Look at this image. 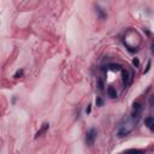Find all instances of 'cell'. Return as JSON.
<instances>
[{
    "instance_id": "cell-1",
    "label": "cell",
    "mask_w": 154,
    "mask_h": 154,
    "mask_svg": "<svg viewBox=\"0 0 154 154\" xmlns=\"http://www.w3.org/2000/svg\"><path fill=\"white\" fill-rule=\"evenodd\" d=\"M96 129L95 128H90L87 132H86V143L88 146H93L94 142H95V139H96Z\"/></svg>"
},
{
    "instance_id": "cell-2",
    "label": "cell",
    "mask_w": 154,
    "mask_h": 154,
    "mask_svg": "<svg viewBox=\"0 0 154 154\" xmlns=\"http://www.w3.org/2000/svg\"><path fill=\"white\" fill-rule=\"evenodd\" d=\"M142 112V104L140 101H136V102H134L132 105V111H131V118L135 119V118H139L140 114Z\"/></svg>"
},
{
    "instance_id": "cell-3",
    "label": "cell",
    "mask_w": 154,
    "mask_h": 154,
    "mask_svg": "<svg viewBox=\"0 0 154 154\" xmlns=\"http://www.w3.org/2000/svg\"><path fill=\"white\" fill-rule=\"evenodd\" d=\"M122 77H123V84L124 87H128L132 82V74L129 70H122Z\"/></svg>"
},
{
    "instance_id": "cell-4",
    "label": "cell",
    "mask_w": 154,
    "mask_h": 154,
    "mask_svg": "<svg viewBox=\"0 0 154 154\" xmlns=\"http://www.w3.org/2000/svg\"><path fill=\"white\" fill-rule=\"evenodd\" d=\"M132 131V126H122V128L118 130V132H117V135H118V137H124V136H126L128 134H130Z\"/></svg>"
},
{
    "instance_id": "cell-5",
    "label": "cell",
    "mask_w": 154,
    "mask_h": 154,
    "mask_svg": "<svg viewBox=\"0 0 154 154\" xmlns=\"http://www.w3.org/2000/svg\"><path fill=\"white\" fill-rule=\"evenodd\" d=\"M144 124L149 130H154V117L153 116H148L144 118Z\"/></svg>"
},
{
    "instance_id": "cell-6",
    "label": "cell",
    "mask_w": 154,
    "mask_h": 154,
    "mask_svg": "<svg viewBox=\"0 0 154 154\" xmlns=\"http://www.w3.org/2000/svg\"><path fill=\"white\" fill-rule=\"evenodd\" d=\"M48 128H49V124L48 123H43L42 124V126L40 128V130L36 132V135H35V139H38V137H40V136H42V134H45L47 130H48Z\"/></svg>"
},
{
    "instance_id": "cell-7",
    "label": "cell",
    "mask_w": 154,
    "mask_h": 154,
    "mask_svg": "<svg viewBox=\"0 0 154 154\" xmlns=\"http://www.w3.org/2000/svg\"><path fill=\"white\" fill-rule=\"evenodd\" d=\"M95 11H96V13L99 15V17H100L101 20H104V18H106V17H107V13L104 11V8H102L101 6L95 5Z\"/></svg>"
},
{
    "instance_id": "cell-8",
    "label": "cell",
    "mask_w": 154,
    "mask_h": 154,
    "mask_svg": "<svg viewBox=\"0 0 154 154\" xmlns=\"http://www.w3.org/2000/svg\"><path fill=\"white\" fill-rule=\"evenodd\" d=\"M107 95L110 96L111 99H116L118 94H117V90H116L113 87H108V88H107Z\"/></svg>"
},
{
    "instance_id": "cell-9",
    "label": "cell",
    "mask_w": 154,
    "mask_h": 154,
    "mask_svg": "<svg viewBox=\"0 0 154 154\" xmlns=\"http://www.w3.org/2000/svg\"><path fill=\"white\" fill-rule=\"evenodd\" d=\"M106 68L110 69L111 71H121V70H123V68H122L121 64H108Z\"/></svg>"
},
{
    "instance_id": "cell-10",
    "label": "cell",
    "mask_w": 154,
    "mask_h": 154,
    "mask_svg": "<svg viewBox=\"0 0 154 154\" xmlns=\"http://www.w3.org/2000/svg\"><path fill=\"white\" fill-rule=\"evenodd\" d=\"M123 154H144V151L143 149H128Z\"/></svg>"
},
{
    "instance_id": "cell-11",
    "label": "cell",
    "mask_w": 154,
    "mask_h": 154,
    "mask_svg": "<svg viewBox=\"0 0 154 154\" xmlns=\"http://www.w3.org/2000/svg\"><path fill=\"white\" fill-rule=\"evenodd\" d=\"M23 74H24V71H23V69H21V70H18L16 74L13 75V77H15V78H20V77L23 76Z\"/></svg>"
},
{
    "instance_id": "cell-12",
    "label": "cell",
    "mask_w": 154,
    "mask_h": 154,
    "mask_svg": "<svg viewBox=\"0 0 154 154\" xmlns=\"http://www.w3.org/2000/svg\"><path fill=\"white\" fill-rule=\"evenodd\" d=\"M96 106H104V100L101 98H96Z\"/></svg>"
},
{
    "instance_id": "cell-13",
    "label": "cell",
    "mask_w": 154,
    "mask_h": 154,
    "mask_svg": "<svg viewBox=\"0 0 154 154\" xmlns=\"http://www.w3.org/2000/svg\"><path fill=\"white\" fill-rule=\"evenodd\" d=\"M132 64H134L135 68H139V65H140V60H139V58H134Z\"/></svg>"
},
{
    "instance_id": "cell-14",
    "label": "cell",
    "mask_w": 154,
    "mask_h": 154,
    "mask_svg": "<svg viewBox=\"0 0 154 154\" xmlns=\"http://www.w3.org/2000/svg\"><path fill=\"white\" fill-rule=\"evenodd\" d=\"M151 64H152V61H151V60H148V63H147V66H146V70H144V74H147V72L151 70Z\"/></svg>"
},
{
    "instance_id": "cell-15",
    "label": "cell",
    "mask_w": 154,
    "mask_h": 154,
    "mask_svg": "<svg viewBox=\"0 0 154 154\" xmlns=\"http://www.w3.org/2000/svg\"><path fill=\"white\" fill-rule=\"evenodd\" d=\"M149 105H151V106H154V95H152V96L149 98Z\"/></svg>"
},
{
    "instance_id": "cell-16",
    "label": "cell",
    "mask_w": 154,
    "mask_h": 154,
    "mask_svg": "<svg viewBox=\"0 0 154 154\" xmlns=\"http://www.w3.org/2000/svg\"><path fill=\"white\" fill-rule=\"evenodd\" d=\"M90 112H92V105H88L87 110H86V113H87V114H89Z\"/></svg>"
},
{
    "instance_id": "cell-17",
    "label": "cell",
    "mask_w": 154,
    "mask_h": 154,
    "mask_svg": "<svg viewBox=\"0 0 154 154\" xmlns=\"http://www.w3.org/2000/svg\"><path fill=\"white\" fill-rule=\"evenodd\" d=\"M99 89L102 90V82H101V81H99Z\"/></svg>"
},
{
    "instance_id": "cell-18",
    "label": "cell",
    "mask_w": 154,
    "mask_h": 154,
    "mask_svg": "<svg viewBox=\"0 0 154 154\" xmlns=\"http://www.w3.org/2000/svg\"><path fill=\"white\" fill-rule=\"evenodd\" d=\"M151 51H152V54H154V41H153V43H152V48H151Z\"/></svg>"
}]
</instances>
